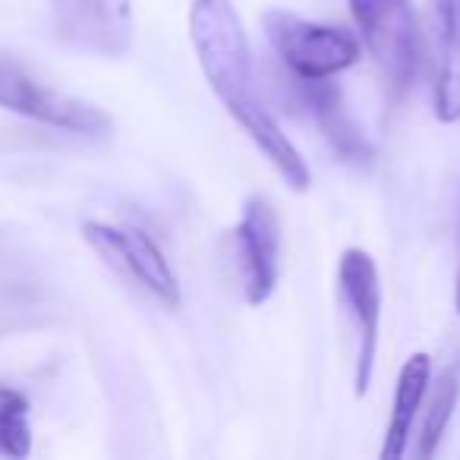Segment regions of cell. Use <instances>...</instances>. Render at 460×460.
Masks as SVG:
<instances>
[{"instance_id":"obj_12","label":"cell","mask_w":460,"mask_h":460,"mask_svg":"<svg viewBox=\"0 0 460 460\" xmlns=\"http://www.w3.org/2000/svg\"><path fill=\"white\" fill-rule=\"evenodd\" d=\"M457 397H460V382H457V372L447 369L438 376V385L432 391V403H429V413H426V422H422V432H420V441H416V457L420 460H429L435 451H438V441L445 435L447 422L454 416V407H457Z\"/></svg>"},{"instance_id":"obj_10","label":"cell","mask_w":460,"mask_h":460,"mask_svg":"<svg viewBox=\"0 0 460 460\" xmlns=\"http://www.w3.org/2000/svg\"><path fill=\"white\" fill-rule=\"evenodd\" d=\"M426 41L435 60V117L460 120V10L457 0H426Z\"/></svg>"},{"instance_id":"obj_3","label":"cell","mask_w":460,"mask_h":460,"mask_svg":"<svg viewBox=\"0 0 460 460\" xmlns=\"http://www.w3.org/2000/svg\"><path fill=\"white\" fill-rule=\"evenodd\" d=\"M262 29L278 58L294 76L322 79L347 70L359 60V41L350 32L309 22L290 10L271 7L262 13Z\"/></svg>"},{"instance_id":"obj_13","label":"cell","mask_w":460,"mask_h":460,"mask_svg":"<svg viewBox=\"0 0 460 460\" xmlns=\"http://www.w3.org/2000/svg\"><path fill=\"white\" fill-rule=\"evenodd\" d=\"M29 401L13 388H0V454L4 457H29L32 454V429L26 420Z\"/></svg>"},{"instance_id":"obj_4","label":"cell","mask_w":460,"mask_h":460,"mask_svg":"<svg viewBox=\"0 0 460 460\" xmlns=\"http://www.w3.org/2000/svg\"><path fill=\"white\" fill-rule=\"evenodd\" d=\"M0 108L79 136L111 133V117L102 108L41 85L10 51H0Z\"/></svg>"},{"instance_id":"obj_14","label":"cell","mask_w":460,"mask_h":460,"mask_svg":"<svg viewBox=\"0 0 460 460\" xmlns=\"http://www.w3.org/2000/svg\"><path fill=\"white\" fill-rule=\"evenodd\" d=\"M454 303H457V313H460V278H457V296H454Z\"/></svg>"},{"instance_id":"obj_11","label":"cell","mask_w":460,"mask_h":460,"mask_svg":"<svg viewBox=\"0 0 460 460\" xmlns=\"http://www.w3.org/2000/svg\"><path fill=\"white\" fill-rule=\"evenodd\" d=\"M429 378H432V359L426 353H413L403 363L401 376H397L394 388V410H391L388 432H385L382 457L385 460H401L407 454L410 432H413V420L420 413V403L426 397Z\"/></svg>"},{"instance_id":"obj_7","label":"cell","mask_w":460,"mask_h":460,"mask_svg":"<svg viewBox=\"0 0 460 460\" xmlns=\"http://www.w3.org/2000/svg\"><path fill=\"white\" fill-rule=\"evenodd\" d=\"M48 10L60 39L83 51L120 60L133 48L129 0H48Z\"/></svg>"},{"instance_id":"obj_5","label":"cell","mask_w":460,"mask_h":460,"mask_svg":"<svg viewBox=\"0 0 460 460\" xmlns=\"http://www.w3.org/2000/svg\"><path fill=\"white\" fill-rule=\"evenodd\" d=\"M83 237L111 269L127 275L129 281H139L161 306L180 309V284L173 275L171 262L164 259L161 246L139 227H114V224L85 221Z\"/></svg>"},{"instance_id":"obj_6","label":"cell","mask_w":460,"mask_h":460,"mask_svg":"<svg viewBox=\"0 0 460 460\" xmlns=\"http://www.w3.org/2000/svg\"><path fill=\"white\" fill-rule=\"evenodd\" d=\"M338 290L341 303L353 322L357 334V359H353V391L363 397L369 391L372 369H376L378 350V319H382V288H378V269L372 256L359 246L344 250L338 262Z\"/></svg>"},{"instance_id":"obj_15","label":"cell","mask_w":460,"mask_h":460,"mask_svg":"<svg viewBox=\"0 0 460 460\" xmlns=\"http://www.w3.org/2000/svg\"><path fill=\"white\" fill-rule=\"evenodd\" d=\"M457 10H460V0H457Z\"/></svg>"},{"instance_id":"obj_1","label":"cell","mask_w":460,"mask_h":460,"mask_svg":"<svg viewBox=\"0 0 460 460\" xmlns=\"http://www.w3.org/2000/svg\"><path fill=\"white\" fill-rule=\"evenodd\" d=\"M190 39L199 66L227 114L243 127L290 190L306 192L313 186V173L259 95L252 48L237 7L230 0H192Z\"/></svg>"},{"instance_id":"obj_8","label":"cell","mask_w":460,"mask_h":460,"mask_svg":"<svg viewBox=\"0 0 460 460\" xmlns=\"http://www.w3.org/2000/svg\"><path fill=\"white\" fill-rule=\"evenodd\" d=\"M234 256L243 278V294L250 306H262L278 284V256H281V221L265 196L243 202L240 224L230 230Z\"/></svg>"},{"instance_id":"obj_2","label":"cell","mask_w":460,"mask_h":460,"mask_svg":"<svg viewBox=\"0 0 460 460\" xmlns=\"http://www.w3.org/2000/svg\"><path fill=\"white\" fill-rule=\"evenodd\" d=\"M350 13L357 22L369 58L391 85L394 95L410 89L420 66L422 29L410 0H350Z\"/></svg>"},{"instance_id":"obj_9","label":"cell","mask_w":460,"mask_h":460,"mask_svg":"<svg viewBox=\"0 0 460 460\" xmlns=\"http://www.w3.org/2000/svg\"><path fill=\"white\" fill-rule=\"evenodd\" d=\"M288 83H290V102L313 117L319 133L325 136V142L332 146V152L353 167H369L372 158H376V148L366 139L359 123L347 114L344 95H341V89L332 83V76L303 79L290 73Z\"/></svg>"}]
</instances>
